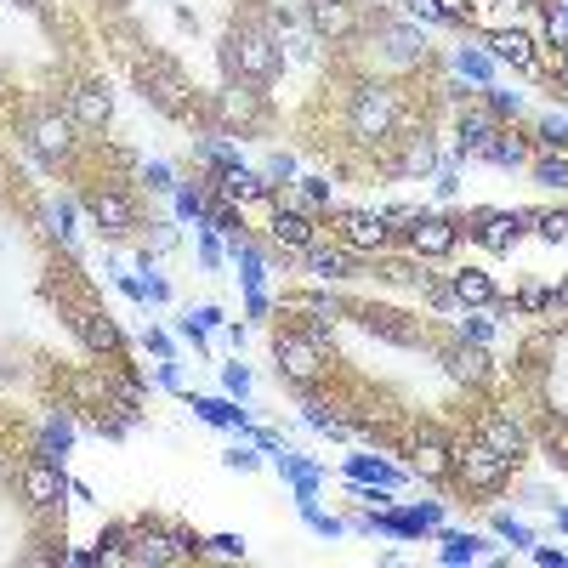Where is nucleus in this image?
Returning a JSON list of instances; mask_svg holds the SVG:
<instances>
[{
    "instance_id": "obj_1",
    "label": "nucleus",
    "mask_w": 568,
    "mask_h": 568,
    "mask_svg": "<svg viewBox=\"0 0 568 568\" xmlns=\"http://www.w3.org/2000/svg\"><path fill=\"white\" fill-rule=\"evenodd\" d=\"M279 63H284L279 35L262 29V23H233L228 40H222V69H228V80H256V86H267V80L279 74Z\"/></svg>"
},
{
    "instance_id": "obj_2",
    "label": "nucleus",
    "mask_w": 568,
    "mask_h": 568,
    "mask_svg": "<svg viewBox=\"0 0 568 568\" xmlns=\"http://www.w3.org/2000/svg\"><path fill=\"white\" fill-rule=\"evenodd\" d=\"M398 120H404V103H398L392 86H358L353 103H347V137L370 142V148L375 142H392Z\"/></svg>"
},
{
    "instance_id": "obj_3",
    "label": "nucleus",
    "mask_w": 568,
    "mask_h": 568,
    "mask_svg": "<svg viewBox=\"0 0 568 568\" xmlns=\"http://www.w3.org/2000/svg\"><path fill=\"white\" fill-rule=\"evenodd\" d=\"M324 347H330V336L319 330H279L273 336V358H279V375L290 381V387H313L324 375Z\"/></svg>"
},
{
    "instance_id": "obj_4",
    "label": "nucleus",
    "mask_w": 568,
    "mask_h": 568,
    "mask_svg": "<svg viewBox=\"0 0 568 568\" xmlns=\"http://www.w3.org/2000/svg\"><path fill=\"white\" fill-rule=\"evenodd\" d=\"M449 466H455V478H461L466 489H478V495H500V489L512 483V461H506L500 449H489L483 438L455 444L449 449Z\"/></svg>"
},
{
    "instance_id": "obj_5",
    "label": "nucleus",
    "mask_w": 568,
    "mask_h": 568,
    "mask_svg": "<svg viewBox=\"0 0 568 568\" xmlns=\"http://www.w3.org/2000/svg\"><path fill=\"white\" fill-rule=\"evenodd\" d=\"M137 86L154 108L188 114V74H182L177 63H165V57H137Z\"/></svg>"
},
{
    "instance_id": "obj_6",
    "label": "nucleus",
    "mask_w": 568,
    "mask_h": 568,
    "mask_svg": "<svg viewBox=\"0 0 568 568\" xmlns=\"http://www.w3.org/2000/svg\"><path fill=\"white\" fill-rule=\"evenodd\" d=\"M23 137L35 148V160H46V165L74 160V120L69 114H35V120L23 125Z\"/></svg>"
},
{
    "instance_id": "obj_7",
    "label": "nucleus",
    "mask_w": 568,
    "mask_h": 568,
    "mask_svg": "<svg viewBox=\"0 0 568 568\" xmlns=\"http://www.w3.org/2000/svg\"><path fill=\"white\" fill-rule=\"evenodd\" d=\"M216 114L228 125H239V131H250V125L267 120V91L256 80H228V86L216 91Z\"/></svg>"
},
{
    "instance_id": "obj_8",
    "label": "nucleus",
    "mask_w": 568,
    "mask_h": 568,
    "mask_svg": "<svg viewBox=\"0 0 568 568\" xmlns=\"http://www.w3.org/2000/svg\"><path fill=\"white\" fill-rule=\"evenodd\" d=\"M86 211H91V222H97L108 239H120V233L137 228V205H131V194H125V188H91V194H86Z\"/></svg>"
},
{
    "instance_id": "obj_9",
    "label": "nucleus",
    "mask_w": 568,
    "mask_h": 568,
    "mask_svg": "<svg viewBox=\"0 0 568 568\" xmlns=\"http://www.w3.org/2000/svg\"><path fill=\"white\" fill-rule=\"evenodd\" d=\"M63 489H69V478H63V461H52V455H35V461H29V472H23V500H29L35 512H52L57 500H63Z\"/></svg>"
},
{
    "instance_id": "obj_10",
    "label": "nucleus",
    "mask_w": 568,
    "mask_h": 568,
    "mask_svg": "<svg viewBox=\"0 0 568 568\" xmlns=\"http://www.w3.org/2000/svg\"><path fill=\"white\" fill-rule=\"evenodd\" d=\"M69 120L80 125V131H103V125L114 120V97H108V86L80 80V86L69 91Z\"/></svg>"
},
{
    "instance_id": "obj_11",
    "label": "nucleus",
    "mask_w": 568,
    "mask_h": 568,
    "mask_svg": "<svg viewBox=\"0 0 568 568\" xmlns=\"http://www.w3.org/2000/svg\"><path fill=\"white\" fill-rule=\"evenodd\" d=\"M529 222H534L529 211H483L466 233H472L478 245H489V250H512L517 239H523V228H529Z\"/></svg>"
},
{
    "instance_id": "obj_12",
    "label": "nucleus",
    "mask_w": 568,
    "mask_h": 568,
    "mask_svg": "<svg viewBox=\"0 0 568 568\" xmlns=\"http://www.w3.org/2000/svg\"><path fill=\"white\" fill-rule=\"evenodd\" d=\"M483 444L500 449V455L517 466L529 455V432H523V421H517L512 409H489V415H483Z\"/></svg>"
},
{
    "instance_id": "obj_13",
    "label": "nucleus",
    "mask_w": 568,
    "mask_h": 568,
    "mask_svg": "<svg viewBox=\"0 0 568 568\" xmlns=\"http://www.w3.org/2000/svg\"><path fill=\"white\" fill-rule=\"evenodd\" d=\"M461 239V228L449 222V216H415L409 211V250L415 256H449Z\"/></svg>"
},
{
    "instance_id": "obj_14",
    "label": "nucleus",
    "mask_w": 568,
    "mask_h": 568,
    "mask_svg": "<svg viewBox=\"0 0 568 568\" xmlns=\"http://www.w3.org/2000/svg\"><path fill=\"white\" fill-rule=\"evenodd\" d=\"M392 216H370V211H336V228L353 250H387L392 245Z\"/></svg>"
},
{
    "instance_id": "obj_15",
    "label": "nucleus",
    "mask_w": 568,
    "mask_h": 568,
    "mask_svg": "<svg viewBox=\"0 0 568 568\" xmlns=\"http://www.w3.org/2000/svg\"><path fill=\"white\" fill-rule=\"evenodd\" d=\"M307 23L319 40H353L358 35V18L347 0H307Z\"/></svg>"
},
{
    "instance_id": "obj_16",
    "label": "nucleus",
    "mask_w": 568,
    "mask_h": 568,
    "mask_svg": "<svg viewBox=\"0 0 568 568\" xmlns=\"http://www.w3.org/2000/svg\"><path fill=\"white\" fill-rule=\"evenodd\" d=\"M273 245L284 250V262H290V256H307V245H313V216L279 205V211H273Z\"/></svg>"
},
{
    "instance_id": "obj_17",
    "label": "nucleus",
    "mask_w": 568,
    "mask_h": 568,
    "mask_svg": "<svg viewBox=\"0 0 568 568\" xmlns=\"http://www.w3.org/2000/svg\"><path fill=\"white\" fill-rule=\"evenodd\" d=\"M358 319H364V330H370V336L392 341V347H421V324H409L404 313H392V307H364Z\"/></svg>"
},
{
    "instance_id": "obj_18",
    "label": "nucleus",
    "mask_w": 568,
    "mask_h": 568,
    "mask_svg": "<svg viewBox=\"0 0 568 568\" xmlns=\"http://www.w3.org/2000/svg\"><path fill=\"white\" fill-rule=\"evenodd\" d=\"M69 324H74V336L86 341L91 353H120V330H114L108 313H97V307H74Z\"/></svg>"
},
{
    "instance_id": "obj_19",
    "label": "nucleus",
    "mask_w": 568,
    "mask_h": 568,
    "mask_svg": "<svg viewBox=\"0 0 568 568\" xmlns=\"http://www.w3.org/2000/svg\"><path fill=\"white\" fill-rule=\"evenodd\" d=\"M495 131H500V120H495V108H489V103L461 108V125H455V137H461V154H483V148L495 142Z\"/></svg>"
},
{
    "instance_id": "obj_20",
    "label": "nucleus",
    "mask_w": 568,
    "mask_h": 568,
    "mask_svg": "<svg viewBox=\"0 0 568 568\" xmlns=\"http://www.w3.org/2000/svg\"><path fill=\"white\" fill-rule=\"evenodd\" d=\"M216 194L233 199V205H245V199H273V182L262 171H245V165H233V171H216Z\"/></svg>"
},
{
    "instance_id": "obj_21",
    "label": "nucleus",
    "mask_w": 568,
    "mask_h": 568,
    "mask_svg": "<svg viewBox=\"0 0 568 568\" xmlns=\"http://www.w3.org/2000/svg\"><path fill=\"white\" fill-rule=\"evenodd\" d=\"M444 370L455 375V381H466V387H478L483 375H489V353H483L478 341H449L444 347Z\"/></svg>"
},
{
    "instance_id": "obj_22",
    "label": "nucleus",
    "mask_w": 568,
    "mask_h": 568,
    "mask_svg": "<svg viewBox=\"0 0 568 568\" xmlns=\"http://www.w3.org/2000/svg\"><path fill=\"white\" fill-rule=\"evenodd\" d=\"M489 46V57L495 63H512V69H534V46H529V35H517V29H495V35L483 40Z\"/></svg>"
},
{
    "instance_id": "obj_23",
    "label": "nucleus",
    "mask_w": 568,
    "mask_h": 568,
    "mask_svg": "<svg viewBox=\"0 0 568 568\" xmlns=\"http://www.w3.org/2000/svg\"><path fill=\"white\" fill-rule=\"evenodd\" d=\"M449 290H455V302L461 307H489L495 302V284L483 267H461V273H449Z\"/></svg>"
},
{
    "instance_id": "obj_24",
    "label": "nucleus",
    "mask_w": 568,
    "mask_h": 568,
    "mask_svg": "<svg viewBox=\"0 0 568 568\" xmlns=\"http://www.w3.org/2000/svg\"><path fill=\"white\" fill-rule=\"evenodd\" d=\"M381 52H387L392 63H421V57H426V40H421V29L387 23V29H381Z\"/></svg>"
},
{
    "instance_id": "obj_25",
    "label": "nucleus",
    "mask_w": 568,
    "mask_h": 568,
    "mask_svg": "<svg viewBox=\"0 0 568 568\" xmlns=\"http://www.w3.org/2000/svg\"><path fill=\"white\" fill-rule=\"evenodd\" d=\"M415 472H421V478H444L449 472V444L432 432V426L415 438Z\"/></svg>"
},
{
    "instance_id": "obj_26",
    "label": "nucleus",
    "mask_w": 568,
    "mask_h": 568,
    "mask_svg": "<svg viewBox=\"0 0 568 568\" xmlns=\"http://www.w3.org/2000/svg\"><path fill=\"white\" fill-rule=\"evenodd\" d=\"M307 267H313V273H319V279H353V250H324V245H307Z\"/></svg>"
},
{
    "instance_id": "obj_27",
    "label": "nucleus",
    "mask_w": 568,
    "mask_h": 568,
    "mask_svg": "<svg viewBox=\"0 0 568 568\" xmlns=\"http://www.w3.org/2000/svg\"><path fill=\"white\" fill-rule=\"evenodd\" d=\"M69 449H74V421L63 415V409H57L52 421H46V432H40V455H52V461H63Z\"/></svg>"
},
{
    "instance_id": "obj_28",
    "label": "nucleus",
    "mask_w": 568,
    "mask_h": 568,
    "mask_svg": "<svg viewBox=\"0 0 568 568\" xmlns=\"http://www.w3.org/2000/svg\"><path fill=\"white\" fill-rule=\"evenodd\" d=\"M194 415L211 426H239L245 432V409H233L228 398H194Z\"/></svg>"
},
{
    "instance_id": "obj_29",
    "label": "nucleus",
    "mask_w": 568,
    "mask_h": 568,
    "mask_svg": "<svg viewBox=\"0 0 568 568\" xmlns=\"http://www.w3.org/2000/svg\"><path fill=\"white\" fill-rule=\"evenodd\" d=\"M347 478H358V483H381V489H392V483L404 478V472H392L387 461H370V455H353V461H347Z\"/></svg>"
},
{
    "instance_id": "obj_30",
    "label": "nucleus",
    "mask_w": 568,
    "mask_h": 568,
    "mask_svg": "<svg viewBox=\"0 0 568 568\" xmlns=\"http://www.w3.org/2000/svg\"><path fill=\"white\" fill-rule=\"evenodd\" d=\"M483 160H489V165H523V160H529V142H523V137H506V131H495V142L483 148Z\"/></svg>"
},
{
    "instance_id": "obj_31",
    "label": "nucleus",
    "mask_w": 568,
    "mask_h": 568,
    "mask_svg": "<svg viewBox=\"0 0 568 568\" xmlns=\"http://www.w3.org/2000/svg\"><path fill=\"white\" fill-rule=\"evenodd\" d=\"M489 307H461V341H478V347H489V336H495V319H483Z\"/></svg>"
},
{
    "instance_id": "obj_32",
    "label": "nucleus",
    "mask_w": 568,
    "mask_h": 568,
    "mask_svg": "<svg viewBox=\"0 0 568 568\" xmlns=\"http://www.w3.org/2000/svg\"><path fill=\"white\" fill-rule=\"evenodd\" d=\"M432 165H438V148H432L426 137H409V148H404V160H398V171H409V177H415V171H432Z\"/></svg>"
},
{
    "instance_id": "obj_33",
    "label": "nucleus",
    "mask_w": 568,
    "mask_h": 568,
    "mask_svg": "<svg viewBox=\"0 0 568 568\" xmlns=\"http://www.w3.org/2000/svg\"><path fill=\"white\" fill-rule=\"evenodd\" d=\"M478 551H483V540H478V534H455V529L444 534V563H472Z\"/></svg>"
},
{
    "instance_id": "obj_34",
    "label": "nucleus",
    "mask_w": 568,
    "mask_h": 568,
    "mask_svg": "<svg viewBox=\"0 0 568 568\" xmlns=\"http://www.w3.org/2000/svg\"><path fill=\"white\" fill-rule=\"evenodd\" d=\"M489 63H495V57L472 52V46H461V52H455V69H461L466 80H478V86H489Z\"/></svg>"
},
{
    "instance_id": "obj_35",
    "label": "nucleus",
    "mask_w": 568,
    "mask_h": 568,
    "mask_svg": "<svg viewBox=\"0 0 568 568\" xmlns=\"http://www.w3.org/2000/svg\"><path fill=\"white\" fill-rule=\"evenodd\" d=\"M177 216H188V222H205V216H211V199H205V188H177Z\"/></svg>"
},
{
    "instance_id": "obj_36",
    "label": "nucleus",
    "mask_w": 568,
    "mask_h": 568,
    "mask_svg": "<svg viewBox=\"0 0 568 568\" xmlns=\"http://www.w3.org/2000/svg\"><path fill=\"white\" fill-rule=\"evenodd\" d=\"M483 103L495 108V120H512L517 108H523V97H517V91H500V86H483Z\"/></svg>"
},
{
    "instance_id": "obj_37",
    "label": "nucleus",
    "mask_w": 568,
    "mask_h": 568,
    "mask_svg": "<svg viewBox=\"0 0 568 568\" xmlns=\"http://www.w3.org/2000/svg\"><path fill=\"white\" fill-rule=\"evenodd\" d=\"M409 18L415 23H455V12H449L444 0H409Z\"/></svg>"
},
{
    "instance_id": "obj_38",
    "label": "nucleus",
    "mask_w": 568,
    "mask_h": 568,
    "mask_svg": "<svg viewBox=\"0 0 568 568\" xmlns=\"http://www.w3.org/2000/svg\"><path fill=\"white\" fill-rule=\"evenodd\" d=\"M142 182H148L154 194H177V177H171V165H165V160H148V165H142Z\"/></svg>"
},
{
    "instance_id": "obj_39",
    "label": "nucleus",
    "mask_w": 568,
    "mask_h": 568,
    "mask_svg": "<svg viewBox=\"0 0 568 568\" xmlns=\"http://www.w3.org/2000/svg\"><path fill=\"white\" fill-rule=\"evenodd\" d=\"M534 182H546V188H568V154L540 160V165H534Z\"/></svg>"
},
{
    "instance_id": "obj_40",
    "label": "nucleus",
    "mask_w": 568,
    "mask_h": 568,
    "mask_svg": "<svg viewBox=\"0 0 568 568\" xmlns=\"http://www.w3.org/2000/svg\"><path fill=\"white\" fill-rule=\"evenodd\" d=\"M307 426H319L324 438H347V421H341V415H324V404H307Z\"/></svg>"
},
{
    "instance_id": "obj_41",
    "label": "nucleus",
    "mask_w": 568,
    "mask_h": 568,
    "mask_svg": "<svg viewBox=\"0 0 568 568\" xmlns=\"http://www.w3.org/2000/svg\"><path fill=\"white\" fill-rule=\"evenodd\" d=\"M540 148H568V120L563 114H546V120H540Z\"/></svg>"
},
{
    "instance_id": "obj_42",
    "label": "nucleus",
    "mask_w": 568,
    "mask_h": 568,
    "mask_svg": "<svg viewBox=\"0 0 568 568\" xmlns=\"http://www.w3.org/2000/svg\"><path fill=\"white\" fill-rule=\"evenodd\" d=\"M52 222H57V239L74 245V233H80V228H74V205H69V199H57V205H52Z\"/></svg>"
},
{
    "instance_id": "obj_43",
    "label": "nucleus",
    "mask_w": 568,
    "mask_h": 568,
    "mask_svg": "<svg viewBox=\"0 0 568 568\" xmlns=\"http://www.w3.org/2000/svg\"><path fill=\"white\" fill-rule=\"evenodd\" d=\"M302 199L313 205V211H324V205H330V182H319V177H302Z\"/></svg>"
},
{
    "instance_id": "obj_44",
    "label": "nucleus",
    "mask_w": 568,
    "mask_h": 568,
    "mask_svg": "<svg viewBox=\"0 0 568 568\" xmlns=\"http://www.w3.org/2000/svg\"><path fill=\"white\" fill-rule=\"evenodd\" d=\"M222 387H228L233 398H245V392H250V370H245V364H228V370H222Z\"/></svg>"
},
{
    "instance_id": "obj_45",
    "label": "nucleus",
    "mask_w": 568,
    "mask_h": 568,
    "mask_svg": "<svg viewBox=\"0 0 568 568\" xmlns=\"http://www.w3.org/2000/svg\"><path fill=\"white\" fill-rule=\"evenodd\" d=\"M148 228H154V233H148V250H154V256L177 245V228H171V222H148Z\"/></svg>"
},
{
    "instance_id": "obj_46",
    "label": "nucleus",
    "mask_w": 568,
    "mask_h": 568,
    "mask_svg": "<svg viewBox=\"0 0 568 568\" xmlns=\"http://www.w3.org/2000/svg\"><path fill=\"white\" fill-rule=\"evenodd\" d=\"M495 534H500V540H512V546H534L529 529H523V523H512V517H495Z\"/></svg>"
},
{
    "instance_id": "obj_47",
    "label": "nucleus",
    "mask_w": 568,
    "mask_h": 568,
    "mask_svg": "<svg viewBox=\"0 0 568 568\" xmlns=\"http://www.w3.org/2000/svg\"><path fill=\"white\" fill-rule=\"evenodd\" d=\"M262 177H267V182H290V177H296V160H290V154H273Z\"/></svg>"
},
{
    "instance_id": "obj_48",
    "label": "nucleus",
    "mask_w": 568,
    "mask_h": 568,
    "mask_svg": "<svg viewBox=\"0 0 568 568\" xmlns=\"http://www.w3.org/2000/svg\"><path fill=\"white\" fill-rule=\"evenodd\" d=\"M546 239H568V211H551V216H534Z\"/></svg>"
},
{
    "instance_id": "obj_49",
    "label": "nucleus",
    "mask_w": 568,
    "mask_h": 568,
    "mask_svg": "<svg viewBox=\"0 0 568 568\" xmlns=\"http://www.w3.org/2000/svg\"><path fill=\"white\" fill-rule=\"evenodd\" d=\"M211 551H216V557H245V540H239V534H216Z\"/></svg>"
},
{
    "instance_id": "obj_50",
    "label": "nucleus",
    "mask_w": 568,
    "mask_h": 568,
    "mask_svg": "<svg viewBox=\"0 0 568 568\" xmlns=\"http://www.w3.org/2000/svg\"><path fill=\"white\" fill-rule=\"evenodd\" d=\"M188 319H194L199 330H222V307H194Z\"/></svg>"
},
{
    "instance_id": "obj_51",
    "label": "nucleus",
    "mask_w": 568,
    "mask_h": 568,
    "mask_svg": "<svg viewBox=\"0 0 568 568\" xmlns=\"http://www.w3.org/2000/svg\"><path fill=\"white\" fill-rule=\"evenodd\" d=\"M517 307H523V313H540V307H551V290H523Z\"/></svg>"
},
{
    "instance_id": "obj_52",
    "label": "nucleus",
    "mask_w": 568,
    "mask_h": 568,
    "mask_svg": "<svg viewBox=\"0 0 568 568\" xmlns=\"http://www.w3.org/2000/svg\"><path fill=\"white\" fill-rule=\"evenodd\" d=\"M228 466H233V472H256V455H250V449H233Z\"/></svg>"
},
{
    "instance_id": "obj_53",
    "label": "nucleus",
    "mask_w": 568,
    "mask_h": 568,
    "mask_svg": "<svg viewBox=\"0 0 568 568\" xmlns=\"http://www.w3.org/2000/svg\"><path fill=\"white\" fill-rule=\"evenodd\" d=\"M534 563H546V568H563V563H568V551H551V546H540V551H534Z\"/></svg>"
},
{
    "instance_id": "obj_54",
    "label": "nucleus",
    "mask_w": 568,
    "mask_h": 568,
    "mask_svg": "<svg viewBox=\"0 0 568 568\" xmlns=\"http://www.w3.org/2000/svg\"><path fill=\"white\" fill-rule=\"evenodd\" d=\"M142 341H148V353H160V358H171V341H165L160 330H148V336H142Z\"/></svg>"
},
{
    "instance_id": "obj_55",
    "label": "nucleus",
    "mask_w": 568,
    "mask_h": 568,
    "mask_svg": "<svg viewBox=\"0 0 568 568\" xmlns=\"http://www.w3.org/2000/svg\"><path fill=\"white\" fill-rule=\"evenodd\" d=\"M199 256H205V267H216V262H222V245H216V239H205V245H199Z\"/></svg>"
},
{
    "instance_id": "obj_56",
    "label": "nucleus",
    "mask_w": 568,
    "mask_h": 568,
    "mask_svg": "<svg viewBox=\"0 0 568 568\" xmlns=\"http://www.w3.org/2000/svg\"><path fill=\"white\" fill-rule=\"evenodd\" d=\"M551 307H568V279L557 284V290H551Z\"/></svg>"
},
{
    "instance_id": "obj_57",
    "label": "nucleus",
    "mask_w": 568,
    "mask_h": 568,
    "mask_svg": "<svg viewBox=\"0 0 568 568\" xmlns=\"http://www.w3.org/2000/svg\"><path fill=\"white\" fill-rule=\"evenodd\" d=\"M557 529H568V512H563V517H557Z\"/></svg>"
},
{
    "instance_id": "obj_58",
    "label": "nucleus",
    "mask_w": 568,
    "mask_h": 568,
    "mask_svg": "<svg viewBox=\"0 0 568 568\" xmlns=\"http://www.w3.org/2000/svg\"><path fill=\"white\" fill-rule=\"evenodd\" d=\"M563 80H568V52H563Z\"/></svg>"
},
{
    "instance_id": "obj_59",
    "label": "nucleus",
    "mask_w": 568,
    "mask_h": 568,
    "mask_svg": "<svg viewBox=\"0 0 568 568\" xmlns=\"http://www.w3.org/2000/svg\"><path fill=\"white\" fill-rule=\"evenodd\" d=\"M23 6H40V0H23Z\"/></svg>"
}]
</instances>
